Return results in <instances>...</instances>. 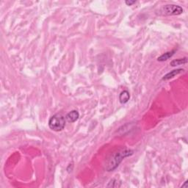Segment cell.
<instances>
[{"mask_svg":"<svg viewBox=\"0 0 188 188\" xmlns=\"http://www.w3.org/2000/svg\"><path fill=\"white\" fill-rule=\"evenodd\" d=\"M134 151L130 149H122L120 151L112 154V156L108 159L107 162L106 164V171H112L119 166V164L122 162L124 158L127 156H131Z\"/></svg>","mask_w":188,"mask_h":188,"instance_id":"cell-1","label":"cell"},{"mask_svg":"<svg viewBox=\"0 0 188 188\" xmlns=\"http://www.w3.org/2000/svg\"><path fill=\"white\" fill-rule=\"evenodd\" d=\"M66 117L60 113L52 116L49 121V128L55 131H62L66 126Z\"/></svg>","mask_w":188,"mask_h":188,"instance_id":"cell-2","label":"cell"},{"mask_svg":"<svg viewBox=\"0 0 188 188\" xmlns=\"http://www.w3.org/2000/svg\"><path fill=\"white\" fill-rule=\"evenodd\" d=\"M159 11V13L162 16H178L182 13L184 10L179 5H167L162 6Z\"/></svg>","mask_w":188,"mask_h":188,"instance_id":"cell-3","label":"cell"},{"mask_svg":"<svg viewBox=\"0 0 188 188\" xmlns=\"http://www.w3.org/2000/svg\"><path fill=\"white\" fill-rule=\"evenodd\" d=\"M79 118V113L78 111L77 110H72L68 112V114L66 116V121L69 122V123H74L75 121H77Z\"/></svg>","mask_w":188,"mask_h":188,"instance_id":"cell-4","label":"cell"},{"mask_svg":"<svg viewBox=\"0 0 188 188\" xmlns=\"http://www.w3.org/2000/svg\"><path fill=\"white\" fill-rule=\"evenodd\" d=\"M185 72V70L182 69V68H178V69H175V70H173L172 72H169L168 73V74H166L165 76L162 77V80H169V79H172L174 77H176V75L178 74H180L181 73H182Z\"/></svg>","mask_w":188,"mask_h":188,"instance_id":"cell-5","label":"cell"},{"mask_svg":"<svg viewBox=\"0 0 188 188\" xmlns=\"http://www.w3.org/2000/svg\"><path fill=\"white\" fill-rule=\"evenodd\" d=\"M130 99V94L127 91H124L119 95V101L121 104H126Z\"/></svg>","mask_w":188,"mask_h":188,"instance_id":"cell-6","label":"cell"},{"mask_svg":"<svg viewBox=\"0 0 188 188\" xmlns=\"http://www.w3.org/2000/svg\"><path fill=\"white\" fill-rule=\"evenodd\" d=\"M175 52H176V50H173V51L166 52V53L163 54V55L160 56V57L157 58V60L160 62L166 61V60H168L169 58H171V57H172V56L175 54Z\"/></svg>","mask_w":188,"mask_h":188,"instance_id":"cell-7","label":"cell"},{"mask_svg":"<svg viewBox=\"0 0 188 188\" xmlns=\"http://www.w3.org/2000/svg\"><path fill=\"white\" fill-rule=\"evenodd\" d=\"M187 62V57H183V58H179V59L173 60L171 62L170 65L173 67H176L178 66H181V65H185Z\"/></svg>","mask_w":188,"mask_h":188,"instance_id":"cell-8","label":"cell"},{"mask_svg":"<svg viewBox=\"0 0 188 188\" xmlns=\"http://www.w3.org/2000/svg\"><path fill=\"white\" fill-rule=\"evenodd\" d=\"M135 2H136V1H130V0H129V1H126V2H125L126 5H127L128 6L132 5L133 4H135Z\"/></svg>","mask_w":188,"mask_h":188,"instance_id":"cell-9","label":"cell"},{"mask_svg":"<svg viewBox=\"0 0 188 188\" xmlns=\"http://www.w3.org/2000/svg\"><path fill=\"white\" fill-rule=\"evenodd\" d=\"M181 187H187V181H186L185 182V184H184V185H182V186H181Z\"/></svg>","mask_w":188,"mask_h":188,"instance_id":"cell-10","label":"cell"}]
</instances>
